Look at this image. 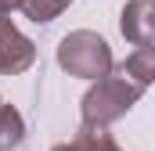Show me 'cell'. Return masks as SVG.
Wrapping results in <instances>:
<instances>
[{
    "label": "cell",
    "instance_id": "1",
    "mask_svg": "<svg viewBox=\"0 0 155 151\" xmlns=\"http://www.w3.org/2000/svg\"><path fill=\"white\" fill-rule=\"evenodd\" d=\"M148 86H141V83H134V79H126V76L119 72H108L101 76L90 90H87V97H83V126H108V122H116L123 115L130 112L137 101H141V94H144Z\"/></svg>",
    "mask_w": 155,
    "mask_h": 151
},
{
    "label": "cell",
    "instance_id": "2",
    "mask_svg": "<svg viewBox=\"0 0 155 151\" xmlns=\"http://www.w3.org/2000/svg\"><path fill=\"white\" fill-rule=\"evenodd\" d=\"M58 65L69 76H79V79H101V76L112 72V50L105 36L90 33V29H76L58 43Z\"/></svg>",
    "mask_w": 155,
    "mask_h": 151
},
{
    "label": "cell",
    "instance_id": "3",
    "mask_svg": "<svg viewBox=\"0 0 155 151\" xmlns=\"http://www.w3.org/2000/svg\"><path fill=\"white\" fill-rule=\"evenodd\" d=\"M36 61V43L18 33L11 18H0V72L18 76Z\"/></svg>",
    "mask_w": 155,
    "mask_h": 151
},
{
    "label": "cell",
    "instance_id": "4",
    "mask_svg": "<svg viewBox=\"0 0 155 151\" xmlns=\"http://www.w3.org/2000/svg\"><path fill=\"white\" fill-rule=\"evenodd\" d=\"M119 29L134 47H152L155 43V4L152 0H130L123 7Z\"/></svg>",
    "mask_w": 155,
    "mask_h": 151
},
{
    "label": "cell",
    "instance_id": "5",
    "mask_svg": "<svg viewBox=\"0 0 155 151\" xmlns=\"http://www.w3.org/2000/svg\"><path fill=\"white\" fill-rule=\"evenodd\" d=\"M51 151H123V148H119L101 126H79L76 137L69 144H58V148H51Z\"/></svg>",
    "mask_w": 155,
    "mask_h": 151
},
{
    "label": "cell",
    "instance_id": "6",
    "mask_svg": "<svg viewBox=\"0 0 155 151\" xmlns=\"http://www.w3.org/2000/svg\"><path fill=\"white\" fill-rule=\"evenodd\" d=\"M119 72L126 79H134V83H141V86H152V79H155V47H137L119 65Z\"/></svg>",
    "mask_w": 155,
    "mask_h": 151
},
{
    "label": "cell",
    "instance_id": "7",
    "mask_svg": "<svg viewBox=\"0 0 155 151\" xmlns=\"http://www.w3.org/2000/svg\"><path fill=\"white\" fill-rule=\"evenodd\" d=\"M22 137H25V122H22L18 108L0 104V151L18 148V144H22Z\"/></svg>",
    "mask_w": 155,
    "mask_h": 151
},
{
    "label": "cell",
    "instance_id": "8",
    "mask_svg": "<svg viewBox=\"0 0 155 151\" xmlns=\"http://www.w3.org/2000/svg\"><path fill=\"white\" fill-rule=\"evenodd\" d=\"M72 0H22V11H25V18H33V22H54L65 7H69Z\"/></svg>",
    "mask_w": 155,
    "mask_h": 151
},
{
    "label": "cell",
    "instance_id": "9",
    "mask_svg": "<svg viewBox=\"0 0 155 151\" xmlns=\"http://www.w3.org/2000/svg\"><path fill=\"white\" fill-rule=\"evenodd\" d=\"M15 7H22V0H0V18H7Z\"/></svg>",
    "mask_w": 155,
    "mask_h": 151
}]
</instances>
